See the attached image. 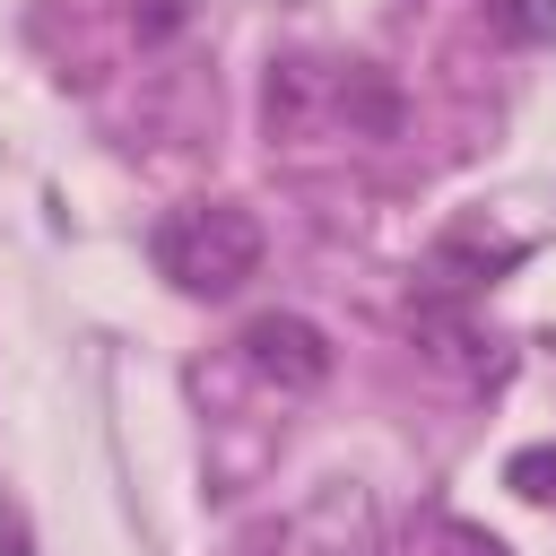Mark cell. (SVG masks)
Masks as SVG:
<instances>
[{"mask_svg": "<svg viewBox=\"0 0 556 556\" xmlns=\"http://www.w3.org/2000/svg\"><path fill=\"white\" fill-rule=\"evenodd\" d=\"M243 356H252V374L278 382V391H321V382H330V339H321L304 313H261V321L243 330Z\"/></svg>", "mask_w": 556, "mask_h": 556, "instance_id": "obj_2", "label": "cell"}, {"mask_svg": "<svg viewBox=\"0 0 556 556\" xmlns=\"http://www.w3.org/2000/svg\"><path fill=\"white\" fill-rule=\"evenodd\" d=\"M261 217L243 200H182L156 217L148 235V261L182 287V295H235L252 269H261Z\"/></svg>", "mask_w": 556, "mask_h": 556, "instance_id": "obj_1", "label": "cell"}, {"mask_svg": "<svg viewBox=\"0 0 556 556\" xmlns=\"http://www.w3.org/2000/svg\"><path fill=\"white\" fill-rule=\"evenodd\" d=\"M504 486H513V495H530V504H556V443L513 452V460H504Z\"/></svg>", "mask_w": 556, "mask_h": 556, "instance_id": "obj_3", "label": "cell"}, {"mask_svg": "<svg viewBox=\"0 0 556 556\" xmlns=\"http://www.w3.org/2000/svg\"><path fill=\"white\" fill-rule=\"evenodd\" d=\"M504 26H513V35H547V9H539V0H504Z\"/></svg>", "mask_w": 556, "mask_h": 556, "instance_id": "obj_5", "label": "cell"}, {"mask_svg": "<svg viewBox=\"0 0 556 556\" xmlns=\"http://www.w3.org/2000/svg\"><path fill=\"white\" fill-rule=\"evenodd\" d=\"M434 539H443V556H513V547H504L495 530H478V521H443Z\"/></svg>", "mask_w": 556, "mask_h": 556, "instance_id": "obj_4", "label": "cell"}, {"mask_svg": "<svg viewBox=\"0 0 556 556\" xmlns=\"http://www.w3.org/2000/svg\"><path fill=\"white\" fill-rule=\"evenodd\" d=\"M0 556H35V547H26V521H17V504H0Z\"/></svg>", "mask_w": 556, "mask_h": 556, "instance_id": "obj_6", "label": "cell"}]
</instances>
